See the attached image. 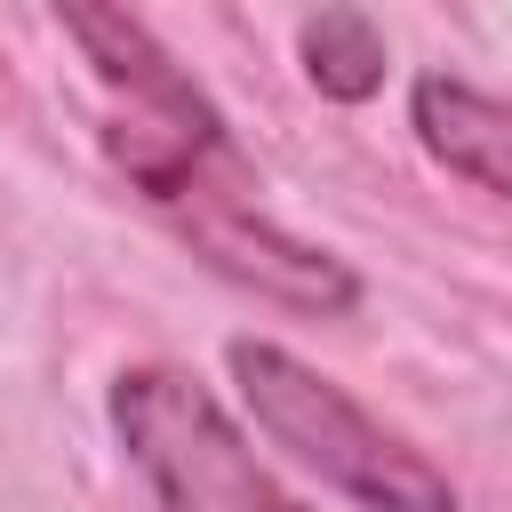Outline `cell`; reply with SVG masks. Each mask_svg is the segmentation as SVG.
I'll use <instances>...</instances> for the list:
<instances>
[{
	"label": "cell",
	"instance_id": "6da1fadb",
	"mask_svg": "<svg viewBox=\"0 0 512 512\" xmlns=\"http://www.w3.org/2000/svg\"><path fill=\"white\" fill-rule=\"evenodd\" d=\"M64 32L80 40L96 72V120L112 168L168 208L176 224H200L216 208H248L256 176L224 136V112L192 88V72L128 16V8H64Z\"/></svg>",
	"mask_w": 512,
	"mask_h": 512
},
{
	"label": "cell",
	"instance_id": "7a4b0ae2",
	"mask_svg": "<svg viewBox=\"0 0 512 512\" xmlns=\"http://www.w3.org/2000/svg\"><path fill=\"white\" fill-rule=\"evenodd\" d=\"M224 368L240 384V408L256 416V432L272 448H288L304 472H320L328 488H344L368 512H456L448 472L408 448L392 424H376L344 384H328L312 360L264 344V336H232Z\"/></svg>",
	"mask_w": 512,
	"mask_h": 512
},
{
	"label": "cell",
	"instance_id": "3957f363",
	"mask_svg": "<svg viewBox=\"0 0 512 512\" xmlns=\"http://www.w3.org/2000/svg\"><path fill=\"white\" fill-rule=\"evenodd\" d=\"M112 432L160 512H304L216 408V392L184 368H128L112 384Z\"/></svg>",
	"mask_w": 512,
	"mask_h": 512
},
{
	"label": "cell",
	"instance_id": "277c9868",
	"mask_svg": "<svg viewBox=\"0 0 512 512\" xmlns=\"http://www.w3.org/2000/svg\"><path fill=\"white\" fill-rule=\"evenodd\" d=\"M184 240H192L224 280H240V288H256V296H272V304H288V312L336 320V312H352V304H360L352 264H344V256H328V248H312V240H296V232H280L256 200H248V208H216V216L184 224Z\"/></svg>",
	"mask_w": 512,
	"mask_h": 512
},
{
	"label": "cell",
	"instance_id": "5b68a950",
	"mask_svg": "<svg viewBox=\"0 0 512 512\" xmlns=\"http://www.w3.org/2000/svg\"><path fill=\"white\" fill-rule=\"evenodd\" d=\"M408 120H416V144H424L448 176L512 200V104H504V96H480L472 80L424 72V80L408 88Z\"/></svg>",
	"mask_w": 512,
	"mask_h": 512
},
{
	"label": "cell",
	"instance_id": "8992f818",
	"mask_svg": "<svg viewBox=\"0 0 512 512\" xmlns=\"http://www.w3.org/2000/svg\"><path fill=\"white\" fill-rule=\"evenodd\" d=\"M296 56H304V80L328 104H368L384 88V64H392L376 16H360V8H312L296 24Z\"/></svg>",
	"mask_w": 512,
	"mask_h": 512
}]
</instances>
